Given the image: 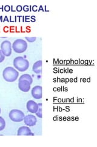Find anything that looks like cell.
<instances>
[{
	"label": "cell",
	"mask_w": 97,
	"mask_h": 147,
	"mask_svg": "<svg viewBox=\"0 0 97 147\" xmlns=\"http://www.w3.org/2000/svg\"><path fill=\"white\" fill-rule=\"evenodd\" d=\"M19 72L13 67H7L3 72V79L8 82H13L17 80Z\"/></svg>",
	"instance_id": "6da1fadb"
},
{
	"label": "cell",
	"mask_w": 97,
	"mask_h": 147,
	"mask_svg": "<svg viewBox=\"0 0 97 147\" xmlns=\"http://www.w3.org/2000/svg\"><path fill=\"white\" fill-rule=\"evenodd\" d=\"M13 64L16 69L20 72H24L29 67V61L22 57H16L13 59Z\"/></svg>",
	"instance_id": "7a4b0ae2"
},
{
	"label": "cell",
	"mask_w": 97,
	"mask_h": 147,
	"mask_svg": "<svg viewBox=\"0 0 97 147\" xmlns=\"http://www.w3.org/2000/svg\"><path fill=\"white\" fill-rule=\"evenodd\" d=\"M12 49L17 53H24L27 49V43L24 39H16L12 45Z\"/></svg>",
	"instance_id": "3957f363"
},
{
	"label": "cell",
	"mask_w": 97,
	"mask_h": 147,
	"mask_svg": "<svg viewBox=\"0 0 97 147\" xmlns=\"http://www.w3.org/2000/svg\"><path fill=\"white\" fill-rule=\"evenodd\" d=\"M9 117L12 121L18 123L24 120L25 115L24 113L21 110L18 109H13L9 112Z\"/></svg>",
	"instance_id": "277c9868"
},
{
	"label": "cell",
	"mask_w": 97,
	"mask_h": 147,
	"mask_svg": "<svg viewBox=\"0 0 97 147\" xmlns=\"http://www.w3.org/2000/svg\"><path fill=\"white\" fill-rule=\"evenodd\" d=\"M12 46L9 40H4L1 44V50L5 57H9L12 54Z\"/></svg>",
	"instance_id": "5b68a950"
},
{
	"label": "cell",
	"mask_w": 97,
	"mask_h": 147,
	"mask_svg": "<svg viewBox=\"0 0 97 147\" xmlns=\"http://www.w3.org/2000/svg\"><path fill=\"white\" fill-rule=\"evenodd\" d=\"M32 97L36 99H41L42 98V87L37 85L34 86L31 91Z\"/></svg>",
	"instance_id": "8992f818"
},
{
	"label": "cell",
	"mask_w": 97,
	"mask_h": 147,
	"mask_svg": "<svg viewBox=\"0 0 97 147\" xmlns=\"http://www.w3.org/2000/svg\"><path fill=\"white\" fill-rule=\"evenodd\" d=\"M26 107L28 111L32 113H36L38 109V104L34 100H30L27 102Z\"/></svg>",
	"instance_id": "52a82bcc"
},
{
	"label": "cell",
	"mask_w": 97,
	"mask_h": 147,
	"mask_svg": "<svg viewBox=\"0 0 97 147\" xmlns=\"http://www.w3.org/2000/svg\"><path fill=\"white\" fill-rule=\"evenodd\" d=\"M31 86V84L27 80H22L18 82V88L23 92H28Z\"/></svg>",
	"instance_id": "ba28073f"
},
{
	"label": "cell",
	"mask_w": 97,
	"mask_h": 147,
	"mask_svg": "<svg viewBox=\"0 0 97 147\" xmlns=\"http://www.w3.org/2000/svg\"><path fill=\"white\" fill-rule=\"evenodd\" d=\"M24 122L25 125L27 126H34L36 124L37 119L33 115H28L25 116L24 118Z\"/></svg>",
	"instance_id": "9c48e42d"
},
{
	"label": "cell",
	"mask_w": 97,
	"mask_h": 147,
	"mask_svg": "<svg viewBox=\"0 0 97 147\" xmlns=\"http://www.w3.org/2000/svg\"><path fill=\"white\" fill-rule=\"evenodd\" d=\"M18 136H34L28 126H21L18 129Z\"/></svg>",
	"instance_id": "30bf717a"
},
{
	"label": "cell",
	"mask_w": 97,
	"mask_h": 147,
	"mask_svg": "<svg viewBox=\"0 0 97 147\" xmlns=\"http://www.w3.org/2000/svg\"><path fill=\"white\" fill-rule=\"evenodd\" d=\"M42 64L43 62L41 60L36 61L34 64L33 67H32V71H33L35 74H41V71H42Z\"/></svg>",
	"instance_id": "8fae6325"
},
{
	"label": "cell",
	"mask_w": 97,
	"mask_h": 147,
	"mask_svg": "<svg viewBox=\"0 0 97 147\" xmlns=\"http://www.w3.org/2000/svg\"><path fill=\"white\" fill-rule=\"evenodd\" d=\"M22 80H26L29 81L31 84H32V82H33V79H32L31 76L29 74H23L20 77L19 81Z\"/></svg>",
	"instance_id": "7c38bea8"
},
{
	"label": "cell",
	"mask_w": 97,
	"mask_h": 147,
	"mask_svg": "<svg viewBox=\"0 0 97 147\" xmlns=\"http://www.w3.org/2000/svg\"><path fill=\"white\" fill-rule=\"evenodd\" d=\"M36 115L40 118H42V104H38V109L35 113Z\"/></svg>",
	"instance_id": "4fadbf2b"
},
{
	"label": "cell",
	"mask_w": 97,
	"mask_h": 147,
	"mask_svg": "<svg viewBox=\"0 0 97 147\" xmlns=\"http://www.w3.org/2000/svg\"><path fill=\"white\" fill-rule=\"evenodd\" d=\"M5 127H6V121L3 117H0V131L4 130Z\"/></svg>",
	"instance_id": "5bb4252c"
},
{
	"label": "cell",
	"mask_w": 97,
	"mask_h": 147,
	"mask_svg": "<svg viewBox=\"0 0 97 147\" xmlns=\"http://www.w3.org/2000/svg\"><path fill=\"white\" fill-rule=\"evenodd\" d=\"M26 39L29 42H34L36 40V38H35V37H32V38L26 37Z\"/></svg>",
	"instance_id": "9a60e30c"
},
{
	"label": "cell",
	"mask_w": 97,
	"mask_h": 147,
	"mask_svg": "<svg viewBox=\"0 0 97 147\" xmlns=\"http://www.w3.org/2000/svg\"><path fill=\"white\" fill-rule=\"evenodd\" d=\"M4 59H5V56L3 55L1 49H0V63H2L4 60Z\"/></svg>",
	"instance_id": "2e32d148"
},
{
	"label": "cell",
	"mask_w": 97,
	"mask_h": 147,
	"mask_svg": "<svg viewBox=\"0 0 97 147\" xmlns=\"http://www.w3.org/2000/svg\"><path fill=\"white\" fill-rule=\"evenodd\" d=\"M4 10H5V11H6V12L10 11V10H11V7L9 6H8V5L5 6H4Z\"/></svg>",
	"instance_id": "e0dca14e"
},
{
	"label": "cell",
	"mask_w": 97,
	"mask_h": 147,
	"mask_svg": "<svg viewBox=\"0 0 97 147\" xmlns=\"http://www.w3.org/2000/svg\"><path fill=\"white\" fill-rule=\"evenodd\" d=\"M23 10H24V11H26V12L29 11V6H24V7H23Z\"/></svg>",
	"instance_id": "ac0fdd59"
},
{
	"label": "cell",
	"mask_w": 97,
	"mask_h": 147,
	"mask_svg": "<svg viewBox=\"0 0 97 147\" xmlns=\"http://www.w3.org/2000/svg\"><path fill=\"white\" fill-rule=\"evenodd\" d=\"M16 10L18 12H21L22 9V6H16Z\"/></svg>",
	"instance_id": "d6986e66"
},
{
	"label": "cell",
	"mask_w": 97,
	"mask_h": 147,
	"mask_svg": "<svg viewBox=\"0 0 97 147\" xmlns=\"http://www.w3.org/2000/svg\"><path fill=\"white\" fill-rule=\"evenodd\" d=\"M44 11V9H43V6H40L38 11Z\"/></svg>",
	"instance_id": "ffe728a7"
},
{
	"label": "cell",
	"mask_w": 97,
	"mask_h": 147,
	"mask_svg": "<svg viewBox=\"0 0 97 147\" xmlns=\"http://www.w3.org/2000/svg\"><path fill=\"white\" fill-rule=\"evenodd\" d=\"M5 20H7V22H9V20H8V18H7V16H6V17H5V18H4V22H5Z\"/></svg>",
	"instance_id": "44dd1931"
},
{
	"label": "cell",
	"mask_w": 97,
	"mask_h": 147,
	"mask_svg": "<svg viewBox=\"0 0 97 147\" xmlns=\"http://www.w3.org/2000/svg\"><path fill=\"white\" fill-rule=\"evenodd\" d=\"M1 108H0V114H1Z\"/></svg>",
	"instance_id": "7402d4cb"
}]
</instances>
